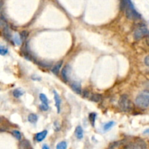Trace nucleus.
Wrapping results in <instances>:
<instances>
[{"instance_id": "nucleus-1", "label": "nucleus", "mask_w": 149, "mask_h": 149, "mask_svg": "<svg viewBox=\"0 0 149 149\" xmlns=\"http://www.w3.org/2000/svg\"><path fill=\"white\" fill-rule=\"evenodd\" d=\"M121 10H124L126 16L128 19L136 21L141 18V15L134 9V5L131 2V0H121Z\"/></svg>"}, {"instance_id": "nucleus-2", "label": "nucleus", "mask_w": 149, "mask_h": 149, "mask_svg": "<svg viewBox=\"0 0 149 149\" xmlns=\"http://www.w3.org/2000/svg\"><path fill=\"white\" fill-rule=\"evenodd\" d=\"M135 103L140 108H148L149 106V91H143L138 94L136 97Z\"/></svg>"}, {"instance_id": "nucleus-3", "label": "nucleus", "mask_w": 149, "mask_h": 149, "mask_svg": "<svg viewBox=\"0 0 149 149\" xmlns=\"http://www.w3.org/2000/svg\"><path fill=\"white\" fill-rule=\"evenodd\" d=\"M119 105L121 111H125V112L130 111L131 110L132 103L127 95H121L119 100Z\"/></svg>"}, {"instance_id": "nucleus-4", "label": "nucleus", "mask_w": 149, "mask_h": 149, "mask_svg": "<svg viewBox=\"0 0 149 149\" xmlns=\"http://www.w3.org/2000/svg\"><path fill=\"white\" fill-rule=\"evenodd\" d=\"M149 37V30L145 26L137 28L134 32V38L136 40H141L143 37Z\"/></svg>"}, {"instance_id": "nucleus-5", "label": "nucleus", "mask_w": 149, "mask_h": 149, "mask_svg": "<svg viewBox=\"0 0 149 149\" xmlns=\"http://www.w3.org/2000/svg\"><path fill=\"white\" fill-rule=\"evenodd\" d=\"M40 100L42 101V104L40 106V109L42 110V111H46L49 109V102H48V99H47V96H46L44 94L41 93L40 95Z\"/></svg>"}, {"instance_id": "nucleus-6", "label": "nucleus", "mask_w": 149, "mask_h": 149, "mask_svg": "<svg viewBox=\"0 0 149 149\" xmlns=\"http://www.w3.org/2000/svg\"><path fill=\"white\" fill-rule=\"evenodd\" d=\"M71 68L69 65H66L64 68L63 69L61 72V74H62V77H63V80L65 82H68L69 80V74H70V70H71Z\"/></svg>"}, {"instance_id": "nucleus-7", "label": "nucleus", "mask_w": 149, "mask_h": 149, "mask_svg": "<svg viewBox=\"0 0 149 149\" xmlns=\"http://www.w3.org/2000/svg\"><path fill=\"white\" fill-rule=\"evenodd\" d=\"M54 93V98L55 101V106L57 108V112L60 113V105H61V99H60V96L58 95V94L57 93L56 91L53 92Z\"/></svg>"}, {"instance_id": "nucleus-8", "label": "nucleus", "mask_w": 149, "mask_h": 149, "mask_svg": "<svg viewBox=\"0 0 149 149\" xmlns=\"http://www.w3.org/2000/svg\"><path fill=\"white\" fill-rule=\"evenodd\" d=\"M47 134V130H44V131H42L40 132H38L37 134H36L35 135V140L37 142H42V140H44V138L46 137Z\"/></svg>"}, {"instance_id": "nucleus-9", "label": "nucleus", "mask_w": 149, "mask_h": 149, "mask_svg": "<svg viewBox=\"0 0 149 149\" xmlns=\"http://www.w3.org/2000/svg\"><path fill=\"white\" fill-rule=\"evenodd\" d=\"M71 87L74 91L76 93L80 94L82 92V89H81V85L79 82H73L71 84Z\"/></svg>"}, {"instance_id": "nucleus-10", "label": "nucleus", "mask_w": 149, "mask_h": 149, "mask_svg": "<svg viewBox=\"0 0 149 149\" xmlns=\"http://www.w3.org/2000/svg\"><path fill=\"white\" fill-rule=\"evenodd\" d=\"M75 135H76V138L79 140H82L84 137V131L83 129L81 126H77L75 130Z\"/></svg>"}, {"instance_id": "nucleus-11", "label": "nucleus", "mask_w": 149, "mask_h": 149, "mask_svg": "<svg viewBox=\"0 0 149 149\" xmlns=\"http://www.w3.org/2000/svg\"><path fill=\"white\" fill-rule=\"evenodd\" d=\"M91 100L95 103H100L101 102L103 99V97L100 94H93L91 96Z\"/></svg>"}, {"instance_id": "nucleus-12", "label": "nucleus", "mask_w": 149, "mask_h": 149, "mask_svg": "<svg viewBox=\"0 0 149 149\" xmlns=\"http://www.w3.org/2000/svg\"><path fill=\"white\" fill-rule=\"evenodd\" d=\"M61 66H62L61 61L58 63L57 64L55 65V66L53 67V69H52V72H53L54 74L58 75V73H59V71H60V69L61 68Z\"/></svg>"}, {"instance_id": "nucleus-13", "label": "nucleus", "mask_w": 149, "mask_h": 149, "mask_svg": "<svg viewBox=\"0 0 149 149\" xmlns=\"http://www.w3.org/2000/svg\"><path fill=\"white\" fill-rule=\"evenodd\" d=\"M28 120L29 122L32 123V124H35L37 121V120H38V116H37V115H36V114H31L28 115Z\"/></svg>"}, {"instance_id": "nucleus-14", "label": "nucleus", "mask_w": 149, "mask_h": 149, "mask_svg": "<svg viewBox=\"0 0 149 149\" xmlns=\"http://www.w3.org/2000/svg\"><path fill=\"white\" fill-rule=\"evenodd\" d=\"M13 41L17 45H21V43H22V39H21V35L18 34H15L13 36Z\"/></svg>"}, {"instance_id": "nucleus-15", "label": "nucleus", "mask_w": 149, "mask_h": 149, "mask_svg": "<svg viewBox=\"0 0 149 149\" xmlns=\"http://www.w3.org/2000/svg\"><path fill=\"white\" fill-rule=\"evenodd\" d=\"M114 124H115V122H114V121H108V122H107L106 124H105V125L103 126V130L104 131H108V130H109L110 129L112 128V127H114Z\"/></svg>"}, {"instance_id": "nucleus-16", "label": "nucleus", "mask_w": 149, "mask_h": 149, "mask_svg": "<svg viewBox=\"0 0 149 149\" xmlns=\"http://www.w3.org/2000/svg\"><path fill=\"white\" fill-rule=\"evenodd\" d=\"M68 145L66 141H61L56 146V149H67Z\"/></svg>"}, {"instance_id": "nucleus-17", "label": "nucleus", "mask_w": 149, "mask_h": 149, "mask_svg": "<svg viewBox=\"0 0 149 149\" xmlns=\"http://www.w3.org/2000/svg\"><path fill=\"white\" fill-rule=\"evenodd\" d=\"M12 95H13V96L15 97V98H18L24 95V92H23L22 90H21V89H16L12 92Z\"/></svg>"}, {"instance_id": "nucleus-18", "label": "nucleus", "mask_w": 149, "mask_h": 149, "mask_svg": "<svg viewBox=\"0 0 149 149\" xmlns=\"http://www.w3.org/2000/svg\"><path fill=\"white\" fill-rule=\"evenodd\" d=\"M96 116H97V115L95 113H91L89 116V120H90V122L93 127L95 126V119H96Z\"/></svg>"}, {"instance_id": "nucleus-19", "label": "nucleus", "mask_w": 149, "mask_h": 149, "mask_svg": "<svg viewBox=\"0 0 149 149\" xmlns=\"http://www.w3.org/2000/svg\"><path fill=\"white\" fill-rule=\"evenodd\" d=\"M12 134L17 140H20L21 139V134L19 131H18V130H13V131L12 132Z\"/></svg>"}, {"instance_id": "nucleus-20", "label": "nucleus", "mask_w": 149, "mask_h": 149, "mask_svg": "<svg viewBox=\"0 0 149 149\" xmlns=\"http://www.w3.org/2000/svg\"><path fill=\"white\" fill-rule=\"evenodd\" d=\"M8 50L6 48V47H4L3 45H1L0 47V54L2 55H5L6 54H8Z\"/></svg>"}, {"instance_id": "nucleus-21", "label": "nucleus", "mask_w": 149, "mask_h": 149, "mask_svg": "<svg viewBox=\"0 0 149 149\" xmlns=\"http://www.w3.org/2000/svg\"><path fill=\"white\" fill-rule=\"evenodd\" d=\"M28 32H27L26 31H22L21 34V39L24 40H25L27 38V37H28Z\"/></svg>"}, {"instance_id": "nucleus-22", "label": "nucleus", "mask_w": 149, "mask_h": 149, "mask_svg": "<svg viewBox=\"0 0 149 149\" xmlns=\"http://www.w3.org/2000/svg\"><path fill=\"white\" fill-rule=\"evenodd\" d=\"M144 63H145V64L146 65V66H148V67H149V55L146 56V57L145 58Z\"/></svg>"}, {"instance_id": "nucleus-23", "label": "nucleus", "mask_w": 149, "mask_h": 149, "mask_svg": "<svg viewBox=\"0 0 149 149\" xmlns=\"http://www.w3.org/2000/svg\"><path fill=\"white\" fill-rule=\"evenodd\" d=\"M82 93H83V96L85 97V98H87V97H89V92H88V91H84Z\"/></svg>"}, {"instance_id": "nucleus-24", "label": "nucleus", "mask_w": 149, "mask_h": 149, "mask_svg": "<svg viewBox=\"0 0 149 149\" xmlns=\"http://www.w3.org/2000/svg\"><path fill=\"white\" fill-rule=\"evenodd\" d=\"M143 134H148V135H149V128L146 129V130L143 132Z\"/></svg>"}, {"instance_id": "nucleus-25", "label": "nucleus", "mask_w": 149, "mask_h": 149, "mask_svg": "<svg viewBox=\"0 0 149 149\" xmlns=\"http://www.w3.org/2000/svg\"><path fill=\"white\" fill-rule=\"evenodd\" d=\"M42 149H50V148H49V146L47 144H44L42 146Z\"/></svg>"}, {"instance_id": "nucleus-26", "label": "nucleus", "mask_w": 149, "mask_h": 149, "mask_svg": "<svg viewBox=\"0 0 149 149\" xmlns=\"http://www.w3.org/2000/svg\"><path fill=\"white\" fill-rule=\"evenodd\" d=\"M146 42H147V44L149 46V37H146Z\"/></svg>"}, {"instance_id": "nucleus-27", "label": "nucleus", "mask_w": 149, "mask_h": 149, "mask_svg": "<svg viewBox=\"0 0 149 149\" xmlns=\"http://www.w3.org/2000/svg\"><path fill=\"white\" fill-rule=\"evenodd\" d=\"M124 149H133V148L131 147V146H127V147L124 148Z\"/></svg>"}]
</instances>
